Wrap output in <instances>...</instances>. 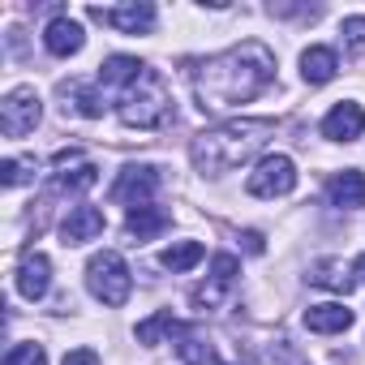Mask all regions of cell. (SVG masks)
<instances>
[{
    "instance_id": "cell-1",
    "label": "cell",
    "mask_w": 365,
    "mask_h": 365,
    "mask_svg": "<svg viewBox=\"0 0 365 365\" xmlns=\"http://www.w3.org/2000/svg\"><path fill=\"white\" fill-rule=\"evenodd\" d=\"M271 82H275V52L258 39H245L220 56H207L194 69V95L202 112H228L237 103H250Z\"/></svg>"
},
{
    "instance_id": "cell-2",
    "label": "cell",
    "mask_w": 365,
    "mask_h": 365,
    "mask_svg": "<svg viewBox=\"0 0 365 365\" xmlns=\"http://www.w3.org/2000/svg\"><path fill=\"white\" fill-rule=\"evenodd\" d=\"M271 138H275V120H267V116H237V120L202 129L194 138L190 155H194V168L202 176H224V172L250 163Z\"/></svg>"
},
{
    "instance_id": "cell-3",
    "label": "cell",
    "mask_w": 365,
    "mask_h": 365,
    "mask_svg": "<svg viewBox=\"0 0 365 365\" xmlns=\"http://www.w3.org/2000/svg\"><path fill=\"white\" fill-rule=\"evenodd\" d=\"M120 120L129 125V129H159V125H168L172 120V95H168V82L155 73V69H146L129 91H120Z\"/></svg>"
},
{
    "instance_id": "cell-4",
    "label": "cell",
    "mask_w": 365,
    "mask_h": 365,
    "mask_svg": "<svg viewBox=\"0 0 365 365\" xmlns=\"http://www.w3.org/2000/svg\"><path fill=\"white\" fill-rule=\"evenodd\" d=\"M86 288L103 305H125L129 292H133V275H129V267L116 250H103L86 262Z\"/></svg>"
},
{
    "instance_id": "cell-5",
    "label": "cell",
    "mask_w": 365,
    "mask_h": 365,
    "mask_svg": "<svg viewBox=\"0 0 365 365\" xmlns=\"http://www.w3.org/2000/svg\"><path fill=\"white\" fill-rule=\"evenodd\" d=\"M39 116H43V108H39L35 86H14L0 99V133L5 138H26L39 125Z\"/></svg>"
},
{
    "instance_id": "cell-6",
    "label": "cell",
    "mask_w": 365,
    "mask_h": 365,
    "mask_svg": "<svg viewBox=\"0 0 365 365\" xmlns=\"http://www.w3.org/2000/svg\"><path fill=\"white\" fill-rule=\"evenodd\" d=\"M245 190H250L254 198H284V194H292V190H297V163H292L288 155H267V159L250 172Z\"/></svg>"
},
{
    "instance_id": "cell-7",
    "label": "cell",
    "mask_w": 365,
    "mask_h": 365,
    "mask_svg": "<svg viewBox=\"0 0 365 365\" xmlns=\"http://www.w3.org/2000/svg\"><path fill=\"white\" fill-rule=\"evenodd\" d=\"M155 190H159V168H150V163H129V168L116 176V185H112V202L138 211V207H150Z\"/></svg>"
},
{
    "instance_id": "cell-8",
    "label": "cell",
    "mask_w": 365,
    "mask_h": 365,
    "mask_svg": "<svg viewBox=\"0 0 365 365\" xmlns=\"http://www.w3.org/2000/svg\"><path fill=\"white\" fill-rule=\"evenodd\" d=\"M86 14H91L95 22L120 31V35H146V31L155 26V5H116V9H99V5H91Z\"/></svg>"
},
{
    "instance_id": "cell-9",
    "label": "cell",
    "mask_w": 365,
    "mask_h": 365,
    "mask_svg": "<svg viewBox=\"0 0 365 365\" xmlns=\"http://www.w3.org/2000/svg\"><path fill=\"white\" fill-rule=\"evenodd\" d=\"M237 271H241V262L232 258V254H215V262H211V279L202 284V288H194V309H215L220 301H224V292L237 284Z\"/></svg>"
},
{
    "instance_id": "cell-10",
    "label": "cell",
    "mask_w": 365,
    "mask_h": 365,
    "mask_svg": "<svg viewBox=\"0 0 365 365\" xmlns=\"http://www.w3.org/2000/svg\"><path fill=\"white\" fill-rule=\"evenodd\" d=\"M361 133H365V108L352 103V99L335 103L322 116V138H331V142H356Z\"/></svg>"
},
{
    "instance_id": "cell-11",
    "label": "cell",
    "mask_w": 365,
    "mask_h": 365,
    "mask_svg": "<svg viewBox=\"0 0 365 365\" xmlns=\"http://www.w3.org/2000/svg\"><path fill=\"white\" fill-rule=\"evenodd\" d=\"M48 288H52V262H48V254L26 250L22 262H18V292H22L26 301H43Z\"/></svg>"
},
{
    "instance_id": "cell-12",
    "label": "cell",
    "mask_w": 365,
    "mask_h": 365,
    "mask_svg": "<svg viewBox=\"0 0 365 365\" xmlns=\"http://www.w3.org/2000/svg\"><path fill=\"white\" fill-rule=\"evenodd\" d=\"M327 198H331V207H339V211L365 207V172H356V168L335 172V176L327 180Z\"/></svg>"
},
{
    "instance_id": "cell-13",
    "label": "cell",
    "mask_w": 365,
    "mask_h": 365,
    "mask_svg": "<svg viewBox=\"0 0 365 365\" xmlns=\"http://www.w3.org/2000/svg\"><path fill=\"white\" fill-rule=\"evenodd\" d=\"M168 228H172V215H168L163 207H155V202H150V207H138V211L125 215V237L138 241V245H142V241H155V237L168 232Z\"/></svg>"
},
{
    "instance_id": "cell-14",
    "label": "cell",
    "mask_w": 365,
    "mask_h": 365,
    "mask_svg": "<svg viewBox=\"0 0 365 365\" xmlns=\"http://www.w3.org/2000/svg\"><path fill=\"white\" fill-rule=\"evenodd\" d=\"M99 232H103V211H95V207H69V215L61 224V241L65 245H86Z\"/></svg>"
},
{
    "instance_id": "cell-15",
    "label": "cell",
    "mask_w": 365,
    "mask_h": 365,
    "mask_svg": "<svg viewBox=\"0 0 365 365\" xmlns=\"http://www.w3.org/2000/svg\"><path fill=\"white\" fill-rule=\"evenodd\" d=\"M82 43H86V31L73 22V18H52L48 22V31H43V48L52 52V56H73V52H82Z\"/></svg>"
},
{
    "instance_id": "cell-16",
    "label": "cell",
    "mask_w": 365,
    "mask_h": 365,
    "mask_svg": "<svg viewBox=\"0 0 365 365\" xmlns=\"http://www.w3.org/2000/svg\"><path fill=\"white\" fill-rule=\"evenodd\" d=\"M142 73H146V65H142L138 56H108V61L99 65V91H116V86L129 91Z\"/></svg>"
},
{
    "instance_id": "cell-17",
    "label": "cell",
    "mask_w": 365,
    "mask_h": 365,
    "mask_svg": "<svg viewBox=\"0 0 365 365\" xmlns=\"http://www.w3.org/2000/svg\"><path fill=\"white\" fill-rule=\"evenodd\" d=\"M335 69H339V56H335L331 48L314 43V48L301 52V78H305L309 86H327V82L335 78Z\"/></svg>"
},
{
    "instance_id": "cell-18",
    "label": "cell",
    "mask_w": 365,
    "mask_h": 365,
    "mask_svg": "<svg viewBox=\"0 0 365 365\" xmlns=\"http://www.w3.org/2000/svg\"><path fill=\"white\" fill-rule=\"evenodd\" d=\"M309 284H318L327 292H352L356 279H352V267L344 258H322V262L309 267Z\"/></svg>"
},
{
    "instance_id": "cell-19",
    "label": "cell",
    "mask_w": 365,
    "mask_h": 365,
    "mask_svg": "<svg viewBox=\"0 0 365 365\" xmlns=\"http://www.w3.org/2000/svg\"><path fill=\"white\" fill-rule=\"evenodd\" d=\"M305 327L309 331H318V335H339V331H348L352 327V309H344V305H309L305 309Z\"/></svg>"
},
{
    "instance_id": "cell-20",
    "label": "cell",
    "mask_w": 365,
    "mask_h": 365,
    "mask_svg": "<svg viewBox=\"0 0 365 365\" xmlns=\"http://www.w3.org/2000/svg\"><path fill=\"white\" fill-rule=\"evenodd\" d=\"M176 352H180V361H185V365H215V348L198 335V331H190V327H180L176 322Z\"/></svg>"
},
{
    "instance_id": "cell-21",
    "label": "cell",
    "mask_w": 365,
    "mask_h": 365,
    "mask_svg": "<svg viewBox=\"0 0 365 365\" xmlns=\"http://www.w3.org/2000/svg\"><path fill=\"white\" fill-rule=\"evenodd\" d=\"M202 245L198 241H176V245H168L163 254H159V267L163 271H190V267H198L202 262Z\"/></svg>"
},
{
    "instance_id": "cell-22",
    "label": "cell",
    "mask_w": 365,
    "mask_h": 365,
    "mask_svg": "<svg viewBox=\"0 0 365 365\" xmlns=\"http://www.w3.org/2000/svg\"><path fill=\"white\" fill-rule=\"evenodd\" d=\"M95 180H99V168H95V163H78L73 172H61V176H56V185L69 190V194H82V190L95 185Z\"/></svg>"
},
{
    "instance_id": "cell-23",
    "label": "cell",
    "mask_w": 365,
    "mask_h": 365,
    "mask_svg": "<svg viewBox=\"0 0 365 365\" xmlns=\"http://www.w3.org/2000/svg\"><path fill=\"white\" fill-rule=\"evenodd\" d=\"M0 180H5L9 190L35 180V159H5V163H0Z\"/></svg>"
},
{
    "instance_id": "cell-24",
    "label": "cell",
    "mask_w": 365,
    "mask_h": 365,
    "mask_svg": "<svg viewBox=\"0 0 365 365\" xmlns=\"http://www.w3.org/2000/svg\"><path fill=\"white\" fill-rule=\"evenodd\" d=\"M5 365H48V352H43V344H14Z\"/></svg>"
},
{
    "instance_id": "cell-25",
    "label": "cell",
    "mask_w": 365,
    "mask_h": 365,
    "mask_svg": "<svg viewBox=\"0 0 365 365\" xmlns=\"http://www.w3.org/2000/svg\"><path fill=\"white\" fill-rule=\"evenodd\" d=\"M163 331H176L172 314H155V318L138 322V339H142V344H159V335H163Z\"/></svg>"
},
{
    "instance_id": "cell-26",
    "label": "cell",
    "mask_w": 365,
    "mask_h": 365,
    "mask_svg": "<svg viewBox=\"0 0 365 365\" xmlns=\"http://www.w3.org/2000/svg\"><path fill=\"white\" fill-rule=\"evenodd\" d=\"M73 108L82 112V116H103V95L99 91H82V86H73Z\"/></svg>"
},
{
    "instance_id": "cell-27",
    "label": "cell",
    "mask_w": 365,
    "mask_h": 365,
    "mask_svg": "<svg viewBox=\"0 0 365 365\" xmlns=\"http://www.w3.org/2000/svg\"><path fill=\"white\" fill-rule=\"evenodd\" d=\"M339 35H344V43H348L352 52H365V18H344Z\"/></svg>"
},
{
    "instance_id": "cell-28",
    "label": "cell",
    "mask_w": 365,
    "mask_h": 365,
    "mask_svg": "<svg viewBox=\"0 0 365 365\" xmlns=\"http://www.w3.org/2000/svg\"><path fill=\"white\" fill-rule=\"evenodd\" d=\"M61 365H99V356H95L91 348H73V352H65Z\"/></svg>"
},
{
    "instance_id": "cell-29",
    "label": "cell",
    "mask_w": 365,
    "mask_h": 365,
    "mask_svg": "<svg viewBox=\"0 0 365 365\" xmlns=\"http://www.w3.org/2000/svg\"><path fill=\"white\" fill-rule=\"evenodd\" d=\"M245 245H250V254H262V237L258 232H245Z\"/></svg>"
},
{
    "instance_id": "cell-30",
    "label": "cell",
    "mask_w": 365,
    "mask_h": 365,
    "mask_svg": "<svg viewBox=\"0 0 365 365\" xmlns=\"http://www.w3.org/2000/svg\"><path fill=\"white\" fill-rule=\"evenodd\" d=\"M352 271H361V275H365V254H361V258L352 262Z\"/></svg>"
}]
</instances>
